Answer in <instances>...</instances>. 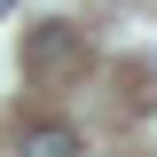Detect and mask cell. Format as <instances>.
<instances>
[{
    "label": "cell",
    "mask_w": 157,
    "mask_h": 157,
    "mask_svg": "<svg viewBox=\"0 0 157 157\" xmlns=\"http://www.w3.org/2000/svg\"><path fill=\"white\" fill-rule=\"evenodd\" d=\"M0 16H8V0H0Z\"/></svg>",
    "instance_id": "obj_3"
},
{
    "label": "cell",
    "mask_w": 157,
    "mask_h": 157,
    "mask_svg": "<svg viewBox=\"0 0 157 157\" xmlns=\"http://www.w3.org/2000/svg\"><path fill=\"white\" fill-rule=\"evenodd\" d=\"M16 55H24V78L32 86H71L86 71V32L78 24H32Z\"/></svg>",
    "instance_id": "obj_1"
},
{
    "label": "cell",
    "mask_w": 157,
    "mask_h": 157,
    "mask_svg": "<svg viewBox=\"0 0 157 157\" xmlns=\"http://www.w3.org/2000/svg\"><path fill=\"white\" fill-rule=\"evenodd\" d=\"M16 157H86V141H78L63 118H39V126L16 134Z\"/></svg>",
    "instance_id": "obj_2"
}]
</instances>
